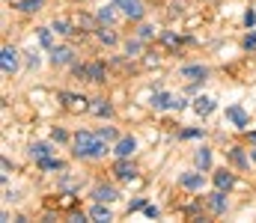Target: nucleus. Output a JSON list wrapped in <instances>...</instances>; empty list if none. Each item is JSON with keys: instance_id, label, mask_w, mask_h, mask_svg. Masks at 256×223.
I'll return each instance as SVG.
<instances>
[{"instance_id": "6ab92c4d", "label": "nucleus", "mask_w": 256, "mask_h": 223, "mask_svg": "<svg viewBox=\"0 0 256 223\" xmlns=\"http://www.w3.org/2000/svg\"><path fill=\"white\" fill-rule=\"evenodd\" d=\"M42 6H45V0H18V3H15L18 12H39Z\"/></svg>"}, {"instance_id": "f03ea898", "label": "nucleus", "mask_w": 256, "mask_h": 223, "mask_svg": "<svg viewBox=\"0 0 256 223\" xmlns=\"http://www.w3.org/2000/svg\"><path fill=\"white\" fill-rule=\"evenodd\" d=\"M0 66H3V74H6V77H12V74L18 72V51H15L12 45H3V51H0Z\"/></svg>"}, {"instance_id": "4c0bfd02", "label": "nucleus", "mask_w": 256, "mask_h": 223, "mask_svg": "<svg viewBox=\"0 0 256 223\" xmlns=\"http://www.w3.org/2000/svg\"><path fill=\"white\" fill-rule=\"evenodd\" d=\"M143 212H146V218H158V215H161V212H158V206H146Z\"/></svg>"}, {"instance_id": "a211bd4d", "label": "nucleus", "mask_w": 256, "mask_h": 223, "mask_svg": "<svg viewBox=\"0 0 256 223\" xmlns=\"http://www.w3.org/2000/svg\"><path fill=\"white\" fill-rule=\"evenodd\" d=\"M90 218H92V221H102V223H110V221H114V215H110V209H104L102 203H98V206H92V212H90Z\"/></svg>"}, {"instance_id": "e433bc0d", "label": "nucleus", "mask_w": 256, "mask_h": 223, "mask_svg": "<svg viewBox=\"0 0 256 223\" xmlns=\"http://www.w3.org/2000/svg\"><path fill=\"white\" fill-rule=\"evenodd\" d=\"M140 209H146V200H134V203L128 206V212H140Z\"/></svg>"}, {"instance_id": "aec40b11", "label": "nucleus", "mask_w": 256, "mask_h": 223, "mask_svg": "<svg viewBox=\"0 0 256 223\" xmlns=\"http://www.w3.org/2000/svg\"><path fill=\"white\" fill-rule=\"evenodd\" d=\"M51 152H54V149H51V143H33V146H30V155H33L36 161L51 158Z\"/></svg>"}, {"instance_id": "4468645a", "label": "nucleus", "mask_w": 256, "mask_h": 223, "mask_svg": "<svg viewBox=\"0 0 256 223\" xmlns=\"http://www.w3.org/2000/svg\"><path fill=\"white\" fill-rule=\"evenodd\" d=\"M134 149H137V140H134V137H120V140H116V155H120V158H131Z\"/></svg>"}, {"instance_id": "cd10ccee", "label": "nucleus", "mask_w": 256, "mask_h": 223, "mask_svg": "<svg viewBox=\"0 0 256 223\" xmlns=\"http://www.w3.org/2000/svg\"><path fill=\"white\" fill-rule=\"evenodd\" d=\"M96 134H98V137H102V140H116V131H114V128H110V125H102V128H98V131H96Z\"/></svg>"}, {"instance_id": "f8f14e48", "label": "nucleus", "mask_w": 256, "mask_h": 223, "mask_svg": "<svg viewBox=\"0 0 256 223\" xmlns=\"http://www.w3.org/2000/svg\"><path fill=\"white\" fill-rule=\"evenodd\" d=\"M72 54H74L72 48H51V63H54V66H68V63L74 60Z\"/></svg>"}, {"instance_id": "412c9836", "label": "nucleus", "mask_w": 256, "mask_h": 223, "mask_svg": "<svg viewBox=\"0 0 256 223\" xmlns=\"http://www.w3.org/2000/svg\"><path fill=\"white\" fill-rule=\"evenodd\" d=\"M230 161H232L236 167H248V164H250V161H248V155H244V149H242V146H232V149H230Z\"/></svg>"}, {"instance_id": "0eeeda50", "label": "nucleus", "mask_w": 256, "mask_h": 223, "mask_svg": "<svg viewBox=\"0 0 256 223\" xmlns=\"http://www.w3.org/2000/svg\"><path fill=\"white\" fill-rule=\"evenodd\" d=\"M134 173H137V170H134V164H131L128 158H120V161L114 164V176H116V179H122V182H131V179H134Z\"/></svg>"}, {"instance_id": "9d476101", "label": "nucleus", "mask_w": 256, "mask_h": 223, "mask_svg": "<svg viewBox=\"0 0 256 223\" xmlns=\"http://www.w3.org/2000/svg\"><path fill=\"white\" fill-rule=\"evenodd\" d=\"M120 194H116V188H110V185H98L96 191H92V200L96 203H114Z\"/></svg>"}, {"instance_id": "a878e982", "label": "nucleus", "mask_w": 256, "mask_h": 223, "mask_svg": "<svg viewBox=\"0 0 256 223\" xmlns=\"http://www.w3.org/2000/svg\"><path fill=\"white\" fill-rule=\"evenodd\" d=\"M39 42H42V48H51V45H54V27H51V30L42 27V30H39Z\"/></svg>"}, {"instance_id": "4be33fe9", "label": "nucleus", "mask_w": 256, "mask_h": 223, "mask_svg": "<svg viewBox=\"0 0 256 223\" xmlns=\"http://www.w3.org/2000/svg\"><path fill=\"white\" fill-rule=\"evenodd\" d=\"M96 36H98V42H104V45H116V33H114V30H108V27H98V30H96Z\"/></svg>"}, {"instance_id": "f704fd0d", "label": "nucleus", "mask_w": 256, "mask_h": 223, "mask_svg": "<svg viewBox=\"0 0 256 223\" xmlns=\"http://www.w3.org/2000/svg\"><path fill=\"white\" fill-rule=\"evenodd\" d=\"M244 24H248V27H254V24H256V12H254V9H248V12H244Z\"/></svg>"}, {"instance_id": "f257e3e1", "label": "nucleus", "mask_w": 256, "mask_h": 223, "mask_svg": "<svg viewBox=\"0 0 256 223\" xmlns=\"http://www.w3.org/2000/svg\"><path fill=\"white\" fill-rule=\"evenodd\" d=\"M108 140H102L98 134H92V131H78L74 134V158H102L108 146H104Z\"/></svg>"}, {"instance_id": "ea45409f", "label": "nucleus", "mask_w": 256, "mask_h": 223, "mask_svg": "<svg viewBox=\"0 0 256 223\" xmlns=\"http://www.w3.org/2000/svg\"><path fill=\"white\" fill-rule=\"evenodd\" d=\"M250 161H256V149H254V152H250Z\"/></svg>"}, {"instance_id": "20e7f679", "label": "nucleus", "mask_w": 256, "mask_h": 223, "mask_svg": "<svg viewBox=\"0 0 256 223\" xmlns=\"http://www.w3.org/2000/svg\"><path fill=\"white\" fill-rule=\"evenodd\" d=\"M226 119H230L236 128H242V131L250 125V116L244 113V107H242V104H232V107H226Z\"/></svg>"}, {"instance_id": "2f4dec72", "label": "nucleus", "mask_w": 256, "mask_h": 223, "mask_svg": "<svg viewBox=\"0 0 256 223\" xmlns=\"http://www.w3.org/2000/svg\"><path fill=\"white\" fill-rule=\"evenodd\" d=\"M137 33H140V39H152V36H155V27H152V24H143Z\"/></svg>"}, {"instance_id": "72a5a7b5", "label": "nucleus", "mask_w": 256, "mask_h": 223, "mask_svg": "<svg viewBox=\"0 0 256 223\" xmlns=\"http://www.w3.org/2000/svg\"><path fill=\"white\" fill-rule=\"evenodd\" d=\"M244 48H248V51H250V48H256V30L244 36Z\"/></svg>"}, {"instance_id": "58836bf2", "label": "nucleus", "mask_w": 256, "mask_h": 223, "mask_svg": "<svg viewBox=\"0 0 256 223\" xmlns=\"http://www.w3.org/2000/svg\"><path fill=\"white\" fill-rule=\"evenodd\" d=\"M250 143H256V131H250Z\"/></svg>"}, {"instance_id": "393cba45", "label": "nucleus", "mask_w": 256, "mask_h": 223, "mask_svg": "<svg viewBox=\"0 0 256 223\" xmlns=\"http://www.w3.org/2000/svg\"><path fill=\"white\" fill-rule=\"evenodd\" d=\"M114 6H116V3H104V6L98 9V21H102V24H110V21H114Z\"/></svg>"}, {"instance_id": "bb28decb", "label": "nucleus", "mask_w": 256, "mask_h": 223, "mask_svg": "<svg viewBox=\"0 0 256 223\" xmlns=\"http://www.w3.org/2000/svg\"><path fill=\"white\" fill-rule=\"evenodd\" d=\"M51 27H54V33H60V36H68V33H72V24H68V18H57Z\"/></svg>"}, {"instance_id": "c756f323", "label": "nucleus", "mask_w": 256, "mask_h": 223, "mask_svg": "<svg viewBox=\"0 0 256 223\" xmlns=\"http://www.w3.org/2000/svg\"><path fill=\"white\" fill-rule=\"evenodd\" d=\"M164 45H167V48H176V45H182V39H179L176 33H164Z\"/></svg>"}, {"instance_id": "6e6552de", "label": "nucleus", "mask_w": 256, "mask_h": 223, "mask_svg": "<svg viewBox=\"0 0 256 223\" xmlns=\"http://www.w3.org/2000/svg\"><path fill=\"white\" fill-rule=\"evenodd\" d=\"M90 113L98 116V119H108V116L114 113V107H110L108 98H92V101H90Z\"/></svg>"}, {"instance_id": "7c9ffc66", "label": "nucleus", "mask_w": 256, "mask_h": 223, "mask_svg": "<svg viewBox=\"0 0 256 223\" xmlns=\"http://www.w3.org/2000/svg\"><path fill=\"white\" fill-rule=\"evenodd\" d=\"M51 140H54V143H66V140H68V134H66L63 128H54V131H51Z\"/></svg>"}, {"instance_id": "39448f33", "label": "nucleus", "mask_w": 256, "mask_h": 223, "mask_svg": "<svg viewBox=\"0 0 256 223\" xmlns=\"http://www.w3.org/2000/svg\"><path fill=\"white\" fill-rule=\"evenodd\" d=\"M114 3H116V6H120L122 12H126L131 21H140V18H143V12H146L140 0H114Z\"/></svg>"}, {"instance_id": "7ed1b4c3", "label": "nucleus", "mask_w": 256, "mask_h": 223, "mask_svg": "<svg viewBox=\"0 0 256 223\" xmlns=\"http://www.w3.org/2000/svg\"><path fill=\"white\" fill-rule=\"evenodd\" d=\"M60 101H63L66 110L72 113H80V110H90V101L84 95H74V92H60Z\"/></svg>"}, {"instance_id": "5701e85b", "label": "nucleus", "mask_w": 256, "mask_h": 223, "mask_svg": "<svg viewBox=\"0 0 256 223\" xmlns=\"http://www.w3.org/2000/svg\"><path fill=\"white\" fill-rule=\"evenodd\" d=\"M104 74H108V69H104V63H92V66H90V80L102 83V80H104Z\"/></svg>"}, {"instance_id": "f3484780", "label": "nucleus", "mask_w": 256, "mask_h": 223, "mask_svg": "<svg viewBox=\"0 0 256 223\" xmlns=\"http://www.w3.org/2000/svg\"><path fill=\"white\" fill-rule=\"evenodd\" d=\"M170 104H173V95H170V92H155V95H152V107H155V110H167Z\"/></svg>"}, {"instance_id": "ddd939ff", "label": "nucleus", "mask_w": 256, "mask_h": 223, "mask_svg": "<svg viewBox=\"0 0 256 223\" xmlns=\"http://www.w3.org/2000/svg\"><path fill=\"white\" fill-rule=\"evenodd\" d=\"M232 185H236V176H232V173H226V170H218V173H214V188L232 191Z\"/></svg>"}, {"instance_id": "9b49d317", "label": "nucleus", "mask_w": 256, "mask_h": 223, "mask_svg": "<svg viewBox=\"0 0 256 223\" xmlns=\"http://www.w3.org/2000/svg\"><path fill=\"white\" fill-rule=\"evenodd\" d=\"M214 107H218V104H214V98H208V95H196V98H194V110H196L200 116H208Z\"/></svg>"}, {"instance_id": "c85d7f7f", "label": "nucleus", "mask_w": 256, "mask_h": 223, "mask_svg": "<svg viewBox=\"0 0 256 223\" xmlns=\"http://www.w3.org/2000/svg\"><path fill=\"white\" fill-rule=\"evenodd\" d=\"M126 54L128 57H137V54H140V42H137V39H128L126 42Z\"/></svg>"}, {"instance_id": "423d86ee", "label": "nucleus", "mask_w": 256, "mask_h": 223, "mask_svg": "<svg viewBox=\"0 0 256 223\" xmlns=\"http://www.w3.org/2000/svg\"><path fill=\"white\" fill-rule=\"evenodd\" d=\"M179 185H182L185 191H202L206 179H202V173H182V176H179Z\"/></svg>"}, {"instance_id": "1a4fd4ad", "label": "nucleus", "mask_w": 256, "mask_h": 223, "mask_svg": "<svg viewBox=\"0 0 256 223\" xmlns=\"http://www.w3.org/2000/svg\"><path fill=\"white\" fill-rule=\"evenodd\" d=\"M208 209L214 212V215H224L226 212V191H214V194H208Z\"/></svg>"}, {"instance_id": "b1692460", "label": "nucleus", "mask_w": 256, "mask_h": 223, "mask_svg": "<svg viewBox=\"0 0 256 223\" xmlns=\"http://www.w3.org/2000/svg\"><path fill=\"white\" fill-rule=\"evenodd\" d=\"M36 164H39V170H45V173H48V170H63L66 167L63 161H57V158H42V161H36Z\"/></svg>"}, {"instance_id": "c9c22d12", "label": "nucleus", "mask_w": 256, "mask_h": 223, "mask_svg": "<svg viewBox=\"0 0 256 223\" xmlns=\"http://www.w3.org/2000/svg\"><path fill=\"white\" fill-rule=\"evenodd\" d=\"M182 137H185V140H194V137H200V128H185V131H182Z\"/></svg>"}, {"instance_id": "dca6fc26", "label": "nucleus", "mask_w": 256, "mask_h": 223, "mask_svg": "<svg viewBox=\"0 0 256 223\" xmlns=\"http://www.w3.org/2000/svg\"><path fill=\"white\" fill-rule=\"evenodd\" d=\"M194 158H196V167H200L202 173H206V170L212 167V149H208V146H200V149H196V155H194Z\"/></svg>"}, {"instance_id": "2eb2a0df", "label": "nucleus", "mask_w": 256, "mask_h": 223, "mask_svg": "<svg viewBox=\"0 0 256 223\" xmlns=\"http://www.w3.org/2000/svg\"><path fill=\"white\" fill-rule=\"evenodd\" d=\"M182 77H188V80H206V74H208V69L206 66H182Z\"/></svg>"}, {"instance_id": "473e14b6", "label": "nucleus", "mask_w": 256, "mask_h": 223, "mask_svg": "<svg viewBox=\"0 0 256 223\" xmlns=\"http://www.w3.org/2000/svg\"><path fill=\"white\" fill-rule=\"evenodd\" d=\"M185 104H188V101H185L182 95H173V104H170V107H173V110H182Z\"/></svg>"}]
</instances>
